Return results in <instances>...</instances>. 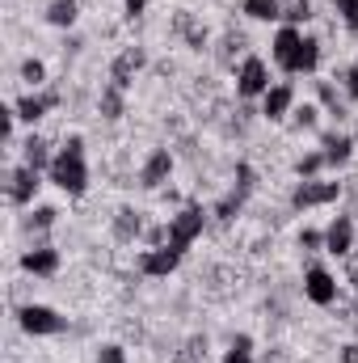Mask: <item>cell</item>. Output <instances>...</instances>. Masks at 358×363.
Returning <instances> with one entry per match:
<instances>
[{
	"instance_id": "obj_11",
	"label": "cell",
	"mask_w": 358,
	"mask_h": 363,
	"mask_svg": "<svg viewBox=\"0 0 358 363\" xmlns=\"http://www.w3.org/2000/svg\"><path fill=\"white\" fill-rule=\"evenodd\" d=\"M325 254H333V258L354 254V220L350 216H333L325 224Z\"/></svg>"
},
{
	"instance_id": "obj_3",
	"label": "cell",
	"mask_w": 358,
	"mask_h": 363,
	"mask_svg": "<svg viewBox=\"0 0 358 363\" xmlns=\"http://www.w3.org/2000/svg\"><path fill=\"white\" fill-rule=\"evenodd\" d=\"M17 325L25 334H34V338H55V334L68 330V317L59 308H51V304H21L17 308Z\"/></svg>"
},
{
	"instance_id": "obj_30",
	"label": "cell",
	"mask_w": 358,
	"mask_h": 363,
	"mask_svg": "<svg viewBox=\"0 0 358 363\" xmlns=\"http://www.w3.org/2000/svg\"><path fill=\"white\" fill-rule=\"evenodd\" d=\"M122 9H127V17L135 21V17H144V9H148V0H122Z\"/></svg>"
},
{
	"instance_id": "obj_17",
	"label": "cell",
	"mask_w": 358,
	"mask_h": 363,
	"mask_svg": "<svg viewBox=\"0 0 358 363\" xmlns=\"http://www.w3.org/2000/svg\"><path fill=\"white\" fill-rule=\"evenodd\" d=\"M76 17H81V4L76 0H51L47 4V26H55V30H72Z\"/></svg>"
},
{
	"instance_id": "obj_27",
	"label": "cell",
	"mask_w": 358,
	"mask_h": 363,
	"mask_svg": "<svg viewBox=\"0 0 358 363\" xmlns=\"http://www.w3.org/2000/svg\"><path fill=\"white\" fill-rule=\"evenodd\" d=\"M333 13L342 17V26H346V30H354V34H358V0H333Z\"/></svg>"
},
{
	"instance_id": "obj_19",
	"label": "cell",
	"mask_w": 358,
	"mask_h": 363,
	"mask_svg": "<svg viewBox=\"0 0 358 363\" xmlns=\"http://www.w3.org/2000/svg\"><path fill=\"white\" fill-rule=\"evenodd\" d=\"M241 13L253 21H278L282 17V0H241Z\"/></svg>"
},
{
	"instance_id": "obj_28",
	"label": "cell",
	"mask_w": 358,
	"mask_h": 363,
	"mask_svg": "<svg viewBox=\"0 0 358 363\" xmlns=\"http://www.w3.org/2000/svg\"><path fill=\"white\" fill-rule=\"evenodd\" d=\"M299 250H312V254L325 250V228H304L299 233Z\"/></svg>"
},
{
	"instance_id": "obj_4",
	"label": "cell",
	"mask_w": 358,
	"mask_h": 363,
	"mask_svg": "<svg viewBox=\"0 0 358 363\" xmlns=\"http://www.w3.org/2000/svg\"><path fill=\"white\" fill-rule=\"evenodd\" d=\"M202 228H207V211L198 207V203H190V207H181L178 216H169V228H165V241L173 245V250H190L198 237H202Z\"/></svg>"
},
{
	"instance_id": "obj_23",
	"label": "cell",
	"mask_w": 358,
	"mask_h": 363,
	"mask_svg": "<svg viewBox=\"0 0 358 363\" xmlns=\"http://www.w3.org/2000/svg\"><path fill=\"white\" fill-rule=\"evenodd\" d=\"M55 220H59V211H55V207H47V203H38V207L30 211V220H25V224H30L34 233H47V228H55Z\"/></svg>"
},
{
	"instance_id": "obj_25",
	"label": "cell",
	"mask_w": 358,
	"mask_h": 363,
	"mask_svg": "<svg viewBox=\"0 0 358 363\" xmlns=\"http://www.w3.org/2000/svg\"><path fill=\"white\" fill-rule=\"evenodd\" d=\"M21 81H25L30 89H42V85H47V64H42V60H25V64H21Z\"/></svg>"
},
{
	"instance_id": "obj_2",
	"label": "cell",
	"mask_w": 358,
	"mask_h": 363,
	"mask_svg": "<svg viewBox=\"0 0 358 363\" xmlns=\"http://www.w3.org/2000/svg\"><path fill=\"white\" fill-rule=\"evenodd\" d=\"M47 182L55 186V190H64L68 199H81L85 190H89V161H85V135H68L64 140V148L55 152V161H51V169H47Z\"/></svg>"
},
{
	"instance_id": "obj_1",
	"label": "cell",
	"mask_w": 358,
	"mask_h": 363,
	"mask_svg": "<svg viewBox=\"0 0 358 363\" xmlns=\"http://www.w3.org/2000/svg\"><path fill=\"white\" fill-rule=\"evenodd\" d=\"M270 60L287 77H312L321 68V43L299 26H278V34L270 38Z\"/></svg>"
},
{
	"instance_id": "obj_16",
	"label": "cell",
	"mask_w": 358,
	"mask_h": 363,
	"mask_svg": "<svg viewBox=\"0 0 358 363\" xmlns=\"http://www.w3.org/2000/svg\"><path fill=\"white\" fill-rule=\"evenodd\" d=\"M144 64H148V55H144L139 47H127V51H122V55L114 60V68H110V81H114L118 89H127V85L135 81V72H139Z\"/></svg>"
},
{
	"instance_id": "obj_14",
	"label": "cell",
	"mask_w": 358,
	"mask_h": 363,
	"mask_svg": "<svg viewBox=\"0 0 358 363\" xmlns=\"http://www.w3.org/2000/svg\"><path fill=\"white\" fill-rule=\"evenodd\" d=\"M55 101H59L55 93L30 89L25 97H17V101H13V110H17V118H21V123H30V127H34V123H42V118H47V110H51Z\"/></svg>"
},
{
	"instance_id": "obj_33",
	"label": "cell",
	"mask_w": 358,
	"mask_h": 363,
	"mask_svg": "<svg viewBox=\"0 0 358 363\" xmlns=\"http://www.w3.org/2000/svg\"><path fill=\"white\" fill-rule=\"evenodd\" d=\"M354 317H358V271H354Z\"/></svg>"
},
{
	"instance_id": "obj_7",
	"label": "cell",
	"mask_w": 358,
	"mask_h": 363,
	"mask_svg": "<svg viewBox=\"0 0 358 363\" xmlns=\"http://www.w3.org/2000/svg\"><path fill=\"white\" fill-rule=\"evenodd\" d=\"M304 300H312L316 308H329L337 300V274L329 267H321V262H312L304 271Z\"/></svg>"
},
{
	"instance_id": "obj_22",
	"label": "cell",
	"mask_w": 358,
	"mask_h": 363,
	"mask_svg": "<svg viewBox=\"0 0 358 363\" xmlns=\"http://www.w3.org/2000/svg\"><path fill=\"white\" fill-rule=\"evenodd\" d=\"M224 363H253V338L249 334H236L232 347L224 351Z\"/></svg>"
},
{
	"instance_id": "obj_6",
	"label": "cell",
	"mask_w": 358,
	"mask_h": 363,
	"mask_svg": "<svg viewBox=\"0 0 358 363\" xmlns=\"http://www.w3.org/2000/svg\"><path fill=\"white\" fill-rule=\"evenodd\" d=\"M270 64L262 55H245L241 60V68H236V93L241 97H266L270 93Z\"/></svg>"
},
{
	"instance_id": "obj_10",
	"label": "cell",
	"mask_w": 358,
	"mask_h": 363,
	"mask_svg": "<svg viewBox=\"0 0 358 363\" xmlns=\"http://www.w3.org/2000/svg\"><path fill=\"white\" fill-rule=\"evenodd\" d=\"M38 190H42V174H38V169H30V165H17V169H13V178H8V199H13V207H34Z\"/></svg>"
},
{
	"instance_id": "obj_5",
	"label": "cell",
	"mask_w": 358,
	"mask_h": 363,
	"mask_svg": "<svg viewBox=\"0 0 358 363\" xmlns=\"http://www.w3.org/2000/svg\"><path fill=\"white\" fill-rule=\"evenodd\" d=\"M342 199V182H329V178H308L291 190V207L295 211H312V207H329Z\"/></svg>"
},
{
	"instance_id": "obj_20",
	"label": "cell",
	"mask_w": 358,
	"mask_h": 363,
	"mask_svg": "<svg viewBox=\"0 0 358 363\" xmlns=\"http://www.w3.org/2000/svg\"><path fill=\"white\" fill-rule=\"evenodd\" d=\"M291 123H295V131H316L321 127V106L316 101H295Z\"/></svg>"
},
{
	"instance_id": "obj_26",
	"label": "cell",
	"mask_w": 358,
	"mask_h": 363,
	"mask_svg": "<svg viewBox=\"0 0 358 363\" xmlns=\"http://www.w3.org/2000/svg\"><path fill=\"white\" fill-rule=\"evenodd\" d=\"M101 114L105 118H122V89L118 85H110V89L101 93Z\"/></svg>"
},
{
	"instance_id": "obj_12",
	"label": "cell",
	"mask_w": 358,
	"mask_h": 363,
	"mask_svg": "<svg viewBox=\"0 0 358 363\" xmlns=\"http://www.w3.org/2000/svg\"><path fill=\"white\" fill-rule=\"evenodd\" d=\"M291 110H295V85L291 81H274L270 93L262 97V114L270 123H282V118H291Z\"/></svg>"
},
{
	"instance_id": "obj_32",
	"label": "cell",
	"mask_w": 358,
	"mask_h": 363,
	"mask_svg": "<svg viewBox=\"0 0 358 363\" xmlns=\"http://www.w3.org/2000/svg\"><path fill=\"white\" fill-rule=\"evenodd\" d=\"M342 363H358V342H346L342 347Z\"/></svg>"
},
{
	"instance_id": "obj_8",
	"label": "cell",
	"mask_w": 358,
	"mask_h": 363,
	"mask_svg": "<svg viewBox=\"0 0 358 363\" xmlns=\"http://www.w3.org/2000/svg\"><path fill=\"white\" fill-rule=\"evenodd\" d=\"M178 267H181V250H173L169 241H165V245L144 250V258H139V271L148 274V279H169Z\"/></svg>"
},
{
	"instance_id": "obj_29",
	"label": "cell",
	"mask_w": 358,
	"mask_h": 363,
	"mask_svg": "<svg viewBox=\"0 0 358 363\" xmlns=\"http://www.w3.org/2000/svg\"><path fill=\"white\" fill-rule=\"evenodd\" d=\"M97 363H127V351H122L118 342H105V347L97 351Z\"/></svg>"
},
{
	"instance_id": "obj_15",
	"label": "cell",
	"mask_w": 358,
	"mask_h": 363,
	"mask_svg": "<svg viewBox=\"0 0 358 363\" xmlns=\"http://www.w3.org/2000/svg\"><path fill=\"white\" fill-rule=\"evenodd\" d=\"M21 271L38 274V279L55 274L59 271V250H55V245H34V250H25V254H21Z\"/></svg>"
},
{
	"instance_id": "obj_18",
	"label": "cell",
	"mask_w": 358,
	"mask_h": 363,
	"mask_svg": "<svg viewBox=\"0 0 358 363\" xmlns=\"http://www.w3.org/2000/svg\"><path fill=\"white\" fill-rule=\"evenodd\" d=\"M21 148H25V152H21V157H25L21 165H30V169H38V174H47V169H51V161H55V152H47V144H42L38 135H30V140H25Z\"/></svg>"
},
{
	"instance_id": "obj_21",
	"label": "cell",
	"mask_w": 358,
	"mask_h": 363,
	"mask_svg": "<svg viewBox=\"0 0 358 363\" xmlns=\"http://www.w3.org/2000/svg\"><path fill=\"white\" fill-rule=\"evenodd\" d=\"M329 165H325V152L321 148H312V152H304L299 161H295V178L299 182H308V178H321Z\"/></svg>"
},
{
	"instance_id": "obj_13",
	"label": "cell",
	"mask_w": 358,
	"mask_h": 363,
	"mask_svg": "<svg viewBox=\"0 0 358 363\" xmlns=\"http://www.w3.org/2000/svg\"><path fill=\"white\" fill-rule=\"evenodd\" d=\"M321 152H325V165H329V169H342V165H350V157H354V140H350L346 131H325V135H321Z\"/></svg>"
},
{
	"instance_id": "obj_31",
	"label": "cell",
	"mask_w": 358,
	"mask_h": 363,
	"mask_svg": "<svg viewBox=\"0 0 358 363\" xmlns=\"http://www.w3.org/2000/svg\"><path fill=\"white\" fill-rule=\"evenodd\" d=\"M346 93H350V97H358V60H354V68L346 72Z\"/></svg>"
},
{
	"instance_id": "obj_24",
	"label": "cell",
	"mask_w": 358,
	"mask_h": 363,
	"mask_svg": "<svg viewBox=\"0 0 358 363\" xmlns=\"http://www.w3.org/2000/svg\"><path fill=\"white\" fill-rule=\"evenodd\" d=\"M114 233H118L122 241H131V237H139V211H131V207H122V211H118V220H114Z\"/></svg>"
},
{
	"instance_id": "obj_9",
	"label": "cell",
	"mask_w": 358,
	"mask_h": 363,
	"mask_svg": "<svg viewBox=\"0 0 358 363\" xmlns=\"http://www.w3.org/2000/svg\"><path fill=\"white\" fill-rule=\"evenodd\" d=\"M169 178H173V152L169 148H152L148 161L139 165V186L144 190H161Z\"/></svg>"
}]
</instances>
